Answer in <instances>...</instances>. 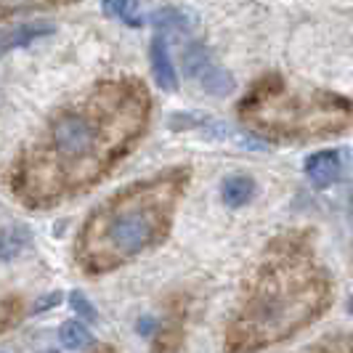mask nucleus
<instances>
[{
	"label": "nucleus",
	"instance_id": "6e6552de",
	"mask_svg": "<svg viewBox=\"0 0 353 353\" xmlns=\"http://www.w3.org/2000/svg\"><path fill=\"white\" fill-rule=\"evenodd\" d=\"M53 32V24H46V21H32V24H19V27H11L6 32H0V56L14 48H21L27 43H32L37 37H46Z\"/></svg>",
	"mask_w": 353,
	"mask_h": 353
},
{
	"label": "nucleus",
	"instance_id": "423d86ee",
	"mask_svg": "<svg viewBox=\"0 0 353 353\" xmlns=\"http://www.w3.org/2000/svg\"><path fill=\"white\" fill-rule=\"evenodd\" d=\"M305 176L311 178V183L324 189L332 186L337 178L343 176V154L337 149H324L305 159Z\"/></svg>",
	"mask_w": 353,
	"mask_h": 353
},
{
	"label": "nucleus",
	"instance_id": "ddd939ff",
	"mask_svg": "<svg viewBox=\"0 0 353 353\" xmlns=\"http://www.w3.org/2000/svg\"><path fill=\"white\" fill-rule=\"evenodd\" d=\"M59 0H0V17H11V14H21V11H32V8H43Z\"/></svg>",
	"mask_w": 353,
	"mask_h": 353
},
{
	"label": "nucleus",
	"instance_id": "f03ea898",
	"mask_svg": "<svg viewBox=\"0 0 353 353\" xmlns=\"http://www.w3.org/2000/svg\"><path fill=\"white\" fill-rule=\"evenodd\" d=\"M332 303V279L303 234L279 236L265 248L245 282L226 332L229 351H255L316 321Z\"/></svg>",
	"mask_w": 353,
	"mask_h": 353
},
{
	"label": "nucleus",
	"instance_id": "dca6fc26",
	"mask_svg": "<svg viewBox=\"0 0 353 353\" xmlns=\"http://www.w3.org/2000/svg\"><path fill=\"white\" fill-rule=\"evenodd\" d=\"M311 351H353V340H348V343L327 340V343H316V345H311Z\"/></svg>",
	"mask_w": 353,
	"mask_h": 353
},
{
	"label": "nucleus",
	"instance_id": "7ed1b4c3",
	"mask_svg": "<svg viewBox=\"0 0 353 353\" xmlns=\"http://www.w3.org/2000/svg\"><path fill=\"white\" fill-rule=\"evenodd\" d=\"M192 173L173 168L125 186L88 215L77 239V263L85 274H109L157 248L173 226L176 208Z\"/></svg>",
	"mask_w": 353,
	"mask_h": 353
},
{
	"label": "nucleus",
	"instance_id": "0eeeda50",
	"mask_svg": "<svg viewBox=\"0 0 353 353\" xmlns=\"http://www.w3.org/2000/svg\"><path fill=\"white\" fill-rule=\"evenodd\" d=\"M149 59H152V72H154V80H157L159 88L176 90L178 74H176V67H173V59H170V51H168V37H165V32L154 35Z\"/></svg>",
	"mask_w": 353,
	"mask_h": 353
},
{
	"label": "nucleus",
	"instance_id": "6ab92c4d",
	"mask_svg": "<svg viewBox=\"0 0 353 353\" xmlns=\"http://www.w3.org/2000/svg\"><path fill=\"white\" fill-rule=\"evenodd\" d=\"M348 208H351V221H353V189H351V194H348Z\"/></svg>",
	"mask_w": 353,
	"mask_h": 353
},
{
	"label": "nucleus",
	"instance_id": "9d476101",
	"mask_svg": "<svg viewBox=\"0 0 353 353\" xmlns=\"http://www.w3.org/2000/svg\"><path fill=\"white\" fill-rule=\"evenodd\" d=\"M32 242L30 231L24 226H8V229H0V261H14L19 258L27 245Z\"/></svg>",
	"mask_w": 353,
	"mask_h": 353
},
{
	"label": "nucleus",
	"instance_id": "f257e3e1",
	"mask_svg": "<svg viewBox=\"0 0 353 353\" xmlns=\"http://www.w3.org/2000/svg\"><path fill=\"white\" fill-rule=\"evenodd\" d=\"M152 114V96L139 77L90 85L61 106L11 173L14 194L30 208H51L88 192L133 149Z\"/></svg>",
	"mask_w": 353,
	"mask_h": 353
},
{
	"label": "nucleus",
	"instance_id": "39448f33",
	"mask_svg": "<svg viewBox=\"0 0 353 353\" xmlns=\"http://www.w3.org/2000/svg\"><path fill=\"white\" fill-rule=\"evenodd\" d=\"M183 70L189 77H194L196 83L210 93H231L234 80L229 72H223L221 67H215L210 59V53L202 46H189L183 53Z\"/></svg>",
	"mask_w": 353,
	"mask_h": 353
},
{
	"label": "nucleus",
	"instance_id": "9b49d317",
	"mask_svg": "<svg viewBox=\"0 0 353 353\" xmlns=\"http://www.w3.org/2000/svg\"><path fill=\"white\" fill-rule=\"evenodd\" d=\"M59 340H61V345L70 348V351H83V348L90 345V332L83 321L72 319V321H64V324H61Z\"/></svg>",
	"mask_w": 353,
	"mask_h": 353
},
{
	"label": "nucleus",
	"instance_id": "20e7f679",
	"mask_svg": "<svg viewBox=\"0 0 353 353\" xmlns=\"http://www.w3.org/2000/svg\"><path fill=\"white\" fill-rule=\"evenodd\" d=\"M239 120L268 141H311L353 125V101L279 74L261 77L239 104Z\"/></svg>",
	"mask_w": 353,
	"mask_h": 353
},
{
	"label": "nucleus",
	"instance_id": "2eb2a0df",
	"mask_svg": "<svg viewBox=\"0 0 353 353\" xmlns=\"http://www.w3.org/2000/svg\"><path fill=\"white\" fill-rule=\"evenodd\" d=\"M104 14L112 19H123L128 17V8H130V0H104Z\"/></svg>",
	"mask_w": 353,
	"mask_h": 353
},
{
	"label": "nucleus",
	"instance_id": "aec40b11",
	"mask_svg": "<svg viewBox=\"0 0 353 353\" xmlns=\"http://www.w3.org/2000/svg\"><path fill=\"white\" fill-rule=\"evenodd\" d=\"M348 311H351V314H353V298H351V301H348Z\"/></svg>",
	"mask_w": 353,
	"mask_h": 353
},
{
	"label": "nucleus",
	"instance_id": "4468645a",
	"mask_svg": "<svg viewBox=\"0 0 353 353\" xmlns=\"http://www.w3.org/2000/svg\"><path fill=\"white\" fill-rule=\"evenodd\" d=\"M70 305H72V308H74V311H77V314H80L83 319H88V321H93V319H96V308L90 305L88 298H85L83 292H72V295H70Z\"/></svg>",
	"mask_w": 353,
	"mask_h": 353
},
{
	"label": "nucleus",
	"instance_id": "f8f14e48",
	"mask_svg": "<svg viewBox=\"0 0 353 353\" xmlns=\"http://www.w3.org/2000/svg\"><path fill=\"white\" fill-rule=\"evenodd\" d=\"M152 24H154L157 30H162V32H168V30L183 32V30H189L192 19L186 17L183 11H178V8H162V11H157V14L152 17Z\"/></svg>",
	"mask_w": 353,
	"mask_h": 353
},
{
	"label": "nucleus",
	"instance_id": "a211bd4d",
	"mask_svg": "<svg viewBox=\"0 0 353 353\" xmlns=\"http://www.w3.org/2000/svg\"><path fill=\"white\" fill-rule=\"evenodd\" d=\"M152 327H154L152 319H141V321H139V332H143V335H152Z\"/></svg>",
	"mask_w": 353,
	"mask_h": 353
},
{
	"label": "nucleus",
	"instance_id": "f3484780",
	"mask_svg": "<svg viewBox=\"0 0 353 353\" xmlns=\"http://www.w3.org/2000/svg\"><path fill=\"white\" fill-rule=\"evenodd\" d=\"M61 303V295L59 292H51V295H46V298H40V301L35 303V314H43V311H48V308H53V305H59Z\"/></svg>",
	"mask_w": 353,
	"mask_h": 353
},
{
	"label": "nucleus",
	"instance_id": "1a4fd4ad",
	"mask_svg": "<svg viewBox=\"0 0 353 353\" xmlns=\"http://www.w3.org/2000/svg\"><path fill=\"white\" fill-rule=\"evenodd\" d=\"M221 196H223L226 208H245L250 199L255 196V181H252V178H248V176L226 178Z\"/></svg>",
	"mask_w": 353,
	"mask_h": 353
}]
</instances>
